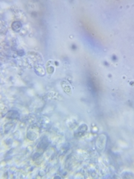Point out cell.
<instances>
[{
    "instance_id": "cell-1",
    "label": "cell",
    "mask_w": 134,
    "mask_h": 179,
    "mask_svg": "<svg viewBox=\"0 0 134 179\" xmlns=\"http://www.w3.org/2000/svg\"><path fill=\"white\" fill-rule=\"evenodd\" d=\"M21 23H20L18 21H15L14 23H13V25H12V28L14 31H19L20 29V28H21Z\"/></svg>"
}]
</instances>
